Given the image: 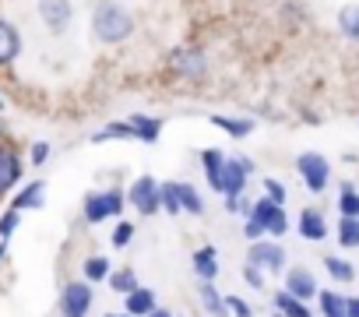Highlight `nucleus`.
Returning <instances> with one entry per match:
<instances>
[{"label": "nucleus", "mask_w": 359, "mask_h": 317, "mask_svg": "<svg viewBox=\"0 0 359 317\" xmlns=\"http://www.w3.org/2000/svg\"><path fill=\"white\" fill-rule=\"evenodd\" d=\"M169 71L176 78H184V81H201L208 74V57H205L201 46H191V43L187 46H176L169 53Z\"/></svg>", "instance_id": "20e7f679"}, {"label": "nucleus", "mask_w": 359, "mask_h": 317, "mask_svg": "<svg viewBox=\"0 0 359 317\" xmlns=\"http://www.w3.org/2000/svg\"><path fill=\"white\" fill-rule=\"evenodd\" d=\"M324 271L331 275V282H352V278H355V268H352V261H345V257H334V254H327V257H324Z\"/></svg>", "instance_id": "393cba45"}, {"label": "nucleus", "mask_w": 359, "mask_h": 317, "mask_svg": "<svg viewBox=\"0 0 359 317\" xmlns=\"http://www.w3.org/2000/svg\"><path fill=\"white\" fill-rule=\"evenodd\" d=\"M285 292H292L296 299H317V292H320V285H317V275L310 271V268H303V264H296V268H285Z\"/></svg>", "instance_id": "f8f14e48"}, {"label": "nucleus", "mask_w": 359, "mask_h": 317, "mask_svg": "<svg viewBox=\"0 0 359 317\" xmlns=\"http://www.w3.org/2000/svg\"><path fill=\"white\" fill-rule=\"evenodd\" d=\"M275 317H282V313H275Z\"/></svg>", "instance_id": "a18cd8bd"}, {"label": "nucleus", "mask_w": 359, "mask_h": 317, "mask_svg": "<svg viewBox=\"0 0 359 317\" xmlns=\"http://www.w3.org/2000/svg\"><path fill=\"white\" fill-rule=\"evenodd\" d=\"M240 275H243V282H247L250 289H257V292L268 285V271H261V268H257V264H250V261L243 264V271H240Z\"/></svg>", "instance_id": "2f4dec72"}, {"label": "nucleus", "mask_w": 359, "mask_h": 317, "mask_svg": "<svg viewBox=\"0 0 359 317\" xmlns=\"http://www.w3.org/2000/svg\"><path fill=\"white\" fill-rule=\"evenodd\" d=\"M81 275H85V282H106L109 275H113V261L106 257V254H92V257H85V264H81Z\"/></svg>", "instance_id": "aec40b11"}, {"label": "nucleus", "mask_w": 359, "mask_h": 317, "mask_svg": "<svg viewBox=\"0 0 359 317\" xmlns=\"http://www.w3.org/2000/svg\"><path fill=\"white\" fill-rule=\"evenodd\" d=\"M296 229H299V236H303V240L320 243V240L327 236V219H324V212H320V208H303V212H299V219H296Z\"/></svg>", "instance_id": "2eb2a0df"}, {"label": "nucleus", "mask_w": 359, "mask_h": 317, "mask_svg": "<svg viewBox=\"0 0 359 317\" xmlns=\"http://www.w3.org/2000/svg\"><path fill=\"white\" fill-rule=\"evenodd\" d=\"M275 313H282V317H313L310 313V306L303 303V299H296L292 292H275Z\"/></svg>", "instance_id": "412c9836"}, {"label": "nucleus", "mask_w": 359, "mask_h": 317, "mask_svg": "<svg viewBox=\"0 0 359 317\" xmlns=\"http://www.w3.org/2000/svg\"><path fill=\"white\" fill-rule=\"evenodd\" d=\"M106 282H109V289H113V292H123V296L137 289V275H134V268H116Z\"/></svg>", "instance_id": "c756f323"}, {"label": "nucleus", "mask_w": 359, "mask_h": 317, "mask_svg": "<svg viewBox=\"0 0 359 317\" xmlns=\"http://www.w3.org/2000/svg\"><path fill=\"white\" fill-rule=\"evenodd\" d=\"M127 201L137 208V215H155L162 208V184L155 177H137L127 191Z\"/></svg>", "instance_id": "0eeeda50"}, {"label": "nucleus", "mask_w": 359, "mask_h": 317, "mask_svg": "<svg viewBox=\"0 0 359 317\" xmlns=\"http://www.w3.org/2000/svg\"><path fill=\"white\" fill-rule=\"evenodd\" d=\"M264 198H271L275 205H282V208H285V187H282L275 177H268V180H264Z\"/></svg>", "instance_id": "f704fd0d"}, {"label": "nucleus", "mask_w": 359, "mask_h": 317, "mask_svg": "<svg viewBox=\"0 0 359 317\" xmlns=\"http://www.w3.org/2000/svg\"><path fill=\"white\" fill-rule=\"evenodd\" d=\"M226 299H229V313L233 317H254V306L247 299H240V296H226Z\"/></svg>", "instance_id": "e433bc0d"}, {"label": "nucleus", "mask_w": 359, "mask_h": 317, "mask_svg": "<svg viewBox=\"0 0 359 317\" xmlns=\"http://www.w3.org/2000/svg\"><path fill=\"white\" fill-rule=\"evenodd\" d=\"M0 109H4V99H0Z\"/></svg>", "instance_id": "c03bdc74"}, {"label": "nucleus", "mask_w": 359, "mask_h": 317, "mask_svg": "<svg viewBox=\"0 0 359 317\" xmlns=\"http://www.w3.org/2000/svg\"><path fill=\"white\" fill-rule=\"evenodd\" d=\"M338 29H341L345 39L359 43V4H345V8L338 11Z\"/></svg>", "instance_id": "5701e85b"}, {"label": "nucleus", "mask_w": 359, "mask_h": 317, "mask_svg": "<svg viewBox=\"0 0 359 317\" xmlns=\"http://www.w3.org/2000/svg\"><path fill=\"white\" fill-rule=\"evenodd\" d=\"M4 261H8V243L0 240V268H4Z\"/></svg>", "instance_id": "ea45409f"}, {"label": "nucleus", "mask_w": 359, "mask_h": 317, "mask_svg": "<svg viewBox=\"0 0 359 317\" xmlns=\"http://www.w3.org/2000/svg\"><path fill=\"white\" fill-rule=\"evenodd\" d=\"M247 261L268 275H278V271H285V247L278 240H257L247 247Z\"/></svg>", "instance_id": "1a4fd4ad"}, {"label": "nucleus", "mask_w": 359, "mask_h": 317, "mask_svg": "<svg viewBox=\"0 0 359 317\" xmlns=\"http://www.w3.org/2000/svg\"><path fill=\"white\" fill-rule=\"evenodd\" d=\"M348 317H359V296H348Z\"/></svg>", "instance_id": "58836bf2"}, {"label": "nucleus", "mask_w": 359, "mask_h": 317, "mask_svg": "<svg viewBox=\"0 0 359 317\" xmlns=\"http://www.w3.org/2000/svg\"><path fill=\"white\" fill-rule=\"evenodd\" d=\"M317 299H320V317H348V299L341 296V292H317Z\"/></svg>", "instance_id": "4be33fe9"}, {"label": "nucleus", "mask_w": 359, "mask_h": 317, "mask_svg": "<svg viewBox=\"0 0 359 317\" xmlns=\"http://www.w3.org/2000/svg\"><path fill=\"white\" fill-rule=\"evenodd\" d=\"M127 127H130V134L137 137V141H158V134H162V123L155 120V116H144V113H134V116H127Z\"/></svg>", "instance_id": "6ab92c4d"}, {"label": "nucleus", "mask_w": 359, "mask_h": 317, "mask_svg": "<svg viewBox=\"0 0 359 317\" xmlns=\"http://www.w3.org/2000/svg\"><path fill=\"white\" fill-rule=\"evenodd\" d=\"M130 236H134V226L130 222H120L116 229H113V247L120 250V247H127L130 243Z\"/></svg>", "instance_id": "c9c22d12"}, {"label": "nucleus", "mask_w": 359, "mask_h": 317, "mask_svg": "<svg viewBox=\"0 0 359 317\" xmlns=\"http://www.w3.org/2000/svg\"><path fill=\"white\" fill-rule=\"evenodd\" d=\"M201 163H205V177H208V184L215 187L219 177H222V166H226V155H222L219 148H205V151H201Z\"/></svg>", "instance_id": "bb28decb"}, {"label": "nucleus", "mask_w": 359, "mask_h": 317, "mask_svg": "<svg viewBox=\"0 0 359 317\" xmlns=\"http://www.w3.org/2000/svg\"><path fill=\"white\" fill-rule=\"evenodd\" d=\"M123 310H127L130 317H148V313L155 310V289L137 285L134 292H127V296H123Z\"/></svg>", "instance_id": "a211bd4d"}, {"label": "nucleus", "mask_w": 359, "mask_h": 317, "mask_svg": "<svg viewBox=\"0 0 359 317\" xmlns=\"http://www.w3.org/2000/svg\"><path fill=\"white\" fill-rule=\"evenodd\" d=\"M243 236H247L250 243H257V240H264V229H261V222L247 215V219H243Z\"/></svg>", "instance_id": "4c0bfd02"}, {"label": "nucleus", "mask_w": 359, "mask_h": 317, "mask_svg": "<svg viewBox=\"0 0 359 317\" xmlns=\"http://www.w3.org/2000/svg\"><path fill=\"white\" fill-rule=\"evenodd\" d=\"M162 212L165 215H180V194H176V184H162Z\"/></svg>", "instance_id": "473e14b6"}, {"label": "nucleus", "mask_w": 359, "mask_h": 317, "mask_svg": "<svg viewBox=\"0 0 359 317\" xmlns=\"http://www.w3.org/2000/svg\"><path fill=\"white\" fill-rule=\"evenodd\" d=\"M250 219H257V222H261V229H264V236H271V240H278V236H285V233H289V215H285V208H282V205H275L271 198L254 201Z\"/></svg>", "instance_id": "6e6552de"}, {"label": "nucleus", "mask_w": 359, "mask_h": 317, "mask_svg": "<svg viewBox=\"0 0 359 317\" xmlns=\"http://www.w3.org/2000/svg\"><path fill=\"white\" fill-rule=\"evenodd\" d=\"M148 317H172V313H169V310H158V306H155V310H151Z\"/></svg>", "instance_id": "a19ab883"}, {"label": "nucleus", "mask_w": 359, "mask_h": 317, "mask_svg": "<svg viewBox=\"0 0 359 317\" xmlns=\"http://www.w3.org/2000/svg\"><path fill=\"white\" fill-rule=\"evenodd\" d=\"M0 141H4V123H0Z\"/></svg>", "instance_id": "37998d69"}, {"label": "nucleus", "mask_w": 359, "mask_h": 317, "mask_svg": "<svg viewBox=\"0 0 359 317\" xmlns=\"http://www.w3.org/2000/svg\"><path fill=\"white\" fill-rule=\"evenodd\" d=\"M198 299H201V306H205L208 317H233L229 313V299L215 289V282H201L198 285Z\"/></svg>", "instance_id": "f3484780"}, {"label": "nucleus", "mask_w": 359, "mask_h": 317, "mask_svg": "<svg viewBox=\"0 0 359 317\" xmlns=\"http://www.w3.org/2000/svg\"><path fill=\"white\" fill-rule=\"evenodd\" d=\"M36 11H39V22H43L53 36L67 32V25H71V18H74L71 0H39Z\"/></svg>", "instance_id": "9b49d317"}, {"label": "nucleus", "mask_w": 359, "mask_h": 317, "mask_svg": "<svg viewBox=\"0 0 359 317\" xmlns=\"http://www.w3.org/2000/svg\"><path fill=\"white\" fill-rule=\"evenodd\" d=\"M50 151H53L50 141H36V144L29 148V163H32V166H43L46 158H50Z\"/></svg>", "instance_id": "72a5a7b5"}, {"label": "nucleus", "mask_w": 359, "mask_h": 317, "mask_svg": "<svg viewBox=\"0 0 359 317\" xmlns=\"http://www.w3.org/2000/svg\"><path fill=\"white\" fill-rule=\"evenodd\" d=\"M296 170H299V180L310 194H320L327 191V180H331V163L320 155V151H303L296 158Z\"/></svg>", "instance_id": "39448f33"}, {"label": "nucleus", "mask_w": 359, "mask_h": 317, "mask_svg": "<svg viewBox=\"0 0 359 317\" xmlns=\"http://www.w3.org/2000/svg\"><path fill=\"white\" fill-rule=\"evenodd\" d=\"M212 123L219 130H226L229 137H247L254 130V120H236V116H212Z\"/></svg>", "instance_id": "cd10ccee"}, {"label": "nucleus", "mask_w": 359, "mask_h": 317, "mask_svg": "<svg viewBox=\"0 0 359 317\" xmlns=\"http://www.w3.org/2000/svg\"><path fill=\"white\" fill-rule=\"evenodd\" d=\"M334 236H338V243H341L345 250H359V219H345V215H341Z\"/></svg>", "instance_id": "a878e982"}, {"label": "nucleus", "mask_w": 359, "mask_h": 317, "mask_svg": "<svg viewBox=\"0 0 359 317\" xmlns=\"http://www.w3.org/2000/svg\"><path fill=\"white\" fill-rule=\"evenodd\" d=\"M338 212L345 219H359V191L352 184H341V191H338Z\"/></svg>", "instance_id": "c85d7f7f"}, {"label": "nucleus", "mask_w": 359, "mask_h": 317, "mask_svg": "<svg viewBox=\"0 0 359 317\" xmlns=\"http://www.w3.org/2000/svg\"><path fill=\"white\" fill-rule=\"evenodd\" d=\"M92 303H95V289H92V282H85V278H71V282H64V289H60L57 310H60V317H88Z\"/></svg>", "instance_id": "7ed1b4c3"}, {"label": "nucleus", "mask_w": 359, "mask_h": 317, "mask_svg": "<svg viewBox=\"0 0 359 317\" xmlns=\"http://www.w3.org/2000/svg\"><path fill=\"white\" fill-rule=\"evenodd\" d=\"M134 32V15L127 8H120L116 0H95L92 8V36L102 46H116L123 39H130Z\"/></svg>", "instance_id": "f257e3e1"}, {"label": "nucleus", "mask_w": 359, "mask_h": 317, "mask_svg": "<svg viewBox=\"0 0 359 317\" xmlns=\"http://www.w3.org/2000/svg\"><path fill=\"white\" fill-rule=\"evenodd\" d=\"M123 205H127V194H123L120 187H106V191L85 194L81 215H85L88 226H99V222H106V219H116V215L123 212Z\"/></svg>", "instance_id": "f03ea898"}, {"label": "nucleus", "mask_w": 359, "mask_h": 317, "mask_svg": "<svg viewBox=\"0 0 359 317\" xmlns=\"http://www.w3.org/2000/svg\"><path fill=\"white\" fill-rule=\"evenodd\" d=\"M191 268H194V275H198L201 282H215L219 271H222V264H219V250H215V247H198L194 257H191Z\"/></svg>", "instance_id": "dca6fc26"}, {"label": "nucleus", "mask_w": 359, "mask_h": 317, "mask_svg": "<svg viewBox=\"0 0 359 317\" xmlns=\"http://www.w3.org/2000/svg\"><path fill=\"white\" fill-rule=\"evenodd\" d=\"M22 57V32L15 22L0 18V67H11Z\"/></svg>", "instance_id": "4468645a"}, {"label": "nucleus", "mask_w": 359, "mask_h": 317, "mask_svg": "<svg viewBox=\"0 0 359 317\" xmlns=\"http://www.w3.org/2000/svg\"><path fill=\"white\" fill-rule=\"evenodd\" d=\"M250 170H254L250 158H226L222 177H219V184H215L212 191L222 194V198H240V194L247 191V177H250Z\"/></svg>", "instance_id": "423d86ee"}, {"label": "nucleus", "mask_w": 359, "mask_h": 317, "mask_svg": "<svg viewBox=\"0 0 359 317\" xmlns=\"http://www.w3.org/2000/svg\"><path fill=\"white\" fill-rule=\"evenodd\" d=\"M46 205V180H29V184H22L15 194H11V208L15 212H39Z\"/></svg>", "instance_id": "ddd939ff"}, {"label": "nucleus", "mask_w": 359, "mask_h": 317, "mask_svg": "<svg viewBox=\"0 0 359 317\" xmlns=\"http://www.w3.org/2000/svg\"><path fill=\"white\" fill-rule=\"evenodd\" d=\"M102 317H130V313H127V310H123V313H102Z\"/></svg>", "instance_id": "79ce46f5"}, {"label": "nucleus", "mask_w": 359, "mask_h": 317, "mask_svg": "<svg viewBox=\"0 0 359 317\" xmlns=\"http://www.w3.org/2000/svg\"><path fill=\"white\" fill-rule=\"evenodd\" d=\"M18 226H22V212H15V208L8 205L4 212H0V240L8 243V240L15 236V229H18Z\"/></svg>", "instance_id": "7c9ffc66"}, {"label": "nucleus", "mask_w": 359, "mask_h": 317, "mask_svg": "<svg viewBox=\"0 0 359 317\" xmlns=\"http://www.w3.org/2000/svg\"><path fill=\"white\" fill-rule=\"evenodd\" d=\"M176 194H180V208H184V212H191V215H205V201H201V194H198L191 184L176 180Z\"/></svg>", "instance_id": "b1692460"}, {"label": "nucleus", "mask_w": 359, "mask_h": 317, "mask_svg": "<svg viewBox=\"0 0 359 317\" xmlns=\"http://www.w3.org/2000/svg\"><path fill=\"white\" fill-rule=\"evenodd\" d=\"M22 177H25V163H22V155H18L11 144L0 141V198L15 194V191H18V184H22Z\"/></svg>", "instance_id": "9d476101"}]
</instances>
